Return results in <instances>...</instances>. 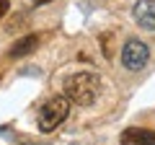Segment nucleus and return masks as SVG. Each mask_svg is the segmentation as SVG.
Segmentation results:
<instances>
[{"mask_svg": "<svg viewBox=\"0 0 155 145\" xmlns=\"http://www.w3.org/2000/svg\"><path fill=\"white\" fill-rule=\"evenodd\" d=\"M67 114H70V99L65 93L49 99L41 106V112H39V130L41 132H52L54 127H60L67 119Z\"/></svg>", "mask_w": 155, "mask_h": 145, "instance_id": "nucleus-2", "label": "nucleus"}, {"mask_svg": "<svg viewBox=\"0 0 155 145\" xmlns=\"http://www.w3.org/2000/svg\"><path fill=\"white\" fill-rule=\"evenodd\" d=\"M122 145H155V130H142V127H129L122 132Z\"/></svg>", "mask_w": 155, "mask_h": 145, "instance_id": "nucleus-5", "label": "nucleus"}, {"mask_svg": "<svg viewBox=\"0 0 155 145\" xmlns=\"http://www.w3.org/2000/svg\"><path fill=\"white\" fill-rule=\"evenodd\" d=\"M34 3H36V5H41V3H52V0H34Z\"/></svg>", "mask_w": 155, "mask_h": 145, "instance_id": "nucleus-8", "label": "nucleus"}, {"mask_svg": "<svg viewBox=\"0 0 155 145\" xmlns=\"http://www.w3.org/2000/svg\"><path fill=\"white\" fill-rule=\"evenodd\" d=\"M36 47H39V36L36 34H26L23 39H18L16 44L11 47V57H26V55H31Z\"/></svg>", "mask_w": 155, "mask_h": 145, "instance_id": "nucleus-6", "label": "nucleus"}, {"mask_svg": "<svg viewBox=\"0 0 155 145\" xmlns=\"http://www.w3.org/2000/svg\"><path fill=\"white\" fill-rule=\"evenodd\" d=\"M101 93V78L96 72H72L65 80V96L70 99V104L78 106H91Z\"/></svg>", "mask_w": 155, "mask_h": 145, "instance_id": "nucleus-1", "label": "nucleus"}, {"mask_svg": "<svg viewBox=\"0 0 155 145\" xmlns=\"http://www.w3.org/2000/svg\"><path fill=\"white\" fill-rule=\"evenodd\" d=\"M134 21L147 31H155V0H137L134 3Z\"/></svg>", "mask_w": 155, "mask_h": 145, "instance_id": "nucleus-4", "label": "nucleus"}, {"mask_svg": "<svg viewBox=\"0 0 155 145\" xmlns=\"http://www.w3.org/2000/svg\"><path fill=\"white\" fill-rule=\"evenodd\" d=\"M8 11H11V3H8V0H0V18L5 16Z\"/></svg>", "mask_w": 155, "mask_h": 145, "instance_id": "nucleus-7", "label": "nucleus"}, {"mask_svg": "<svg viewBox=\"0 0 155 145\" xmlns=\"http://www.w3.org/2000/svg\"><path fill=\"white\" fill-rule=\"evenodd\" d=\"M150 60V49L145 42L140 39H129L127 44H124L122 49V65L127 67V70H142L145 65H147Z\"/></svg>", "mask_w": 155, "mask_h": 145, "instance_id": "nucleus-3", "label": "nucleus"}]
</instances>
